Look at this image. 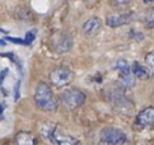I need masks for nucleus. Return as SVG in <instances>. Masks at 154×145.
I'll return each instance as SVG.
<instances>
[{
    "instance_id": "1",
    "label": "nucleus",
    "mask_w": 154,
    "mask_h": 145,
    "mask_svg": "<svg viewBox=\"0 0 154 145\" xmlns=\"http://www.w3.org/2000/svg\"><path fill=\"white\" fill-rule=\"evenodd\" d=\"M35 102L38 108L46 112H54L57 108V101L51 87L43 82L38 83L35 89Z\"/></svg>"
},
{
    "instance_id": "2",
    "label": "nucleus",
    "mask_w": 154,
    "mask_h": 145,
    "mask_svg": "<svg viewBox=\"0 0 154 145\" xmlns=\"http://www.w3.org/2000/svg\"><path fill=\"white\" fill-rule=\"evenodd\" d=\"M41 134L54 145H78L79 141L74 136L63 132L57 126L51 124L41 125Z\"/></svg>"
},
{
    "instance_id": "3",
    "label": "nucleus",
    "mask_w": 154,
    "mask_h": 145,
    "mask_svg": "<svg viewBox=\"0 0 154 145\" xmlns=\"http://www.w3.org/2000/svg\"><path fill=\"white\" fill-rule=\"evenodd\" d=\"M60 98H61L63 103L66 106L69 110L78 108L85 102V94L82 91H79V89H76V88L65 89V91L61 93Z\"/></svg>"
},
{
    "instance_id": "4",
    "label": "nucleus",
    "mask_w": 154,
    "mask_h": 145,
    "mask_svg": "<svg viewBox=\"0 0 154 145\" xmlns=\"http://www.w3.org/2000/svg\"><path fill=\"white\" fill-rule=\"evenodd\" d=\"M74 78V74L69 68L66 66H57L51 70L50 72V82L52 83V85L61 88L69 85L71 80Z\"/></svg>"
},
{
    "instance_id": "5",
    "label": "nucleus",
    "mask_w": 154,
    "mask_h": 145,
    "mask_svg": "<svg viewBox=\"0 0 154 145\" xmlns=\"http://www.w3.org/2000/svg\"><path fill=\"white\" fill-rule=\"evenodd\" d=\"M126 140V134L117 127H104L101 131V141L104 145H124Z\"/></svg>"
},
{
    "instance_id": "6",
    "label": "nucleus",
    "mask_w": 154,
    "mask_h": 145,
    "mask_svg": "<svg viewBox=\"0 0 154 145\" xmlns=\"http://www.w3.org/2000/svg\"><path fill=\"white\" fill-rule=\"evenodd\" d=\"M115 69L119 71V78H120V82L124 87H131L134 85V75H133V71H131V66L129 65V63L124 59H120L116 61V64L113 66Z\"/></svg>"
},
{
    "instance_id": "7",
    "label": "nucleus",
    "mask_w": 154,
    "mask_h": 145,
    "mask_svg": "<svg viewBox=\"0 0 154 145\" xmlns=\"http://www.w3.org/2000/svg\"><path fill=\"white\" fill-rule=\"evenodd\" d=\"M71 45H73V40L71 37L66 33H57L52 37V47L57 54H64L68 52L71 48Z\"/></svg>"
},
{
    "instance_id": "8",
    "label": "nucleus",
    "mask_w": 154,
    "mask_h": 145,
    "mask_svg": "<svg viewBox=\"0 0 154 145\" xmlns=\"http://www.w3.org/2000/svg\"><path fill=\"white\" fill-rule=\"evenodd\" d=\"M131 19V14L129 13H113L107 14L106 17V24L111 28H117L120 26L128 24Z\"/></svg>"
},
{
    "instance_id": "9",
    "label": "nucleus",
    "mask_w": 154,
    "mask_h": 145,
    "mask_svg": "<svg viewBox=\"0 0 154 145\" xmlns=\"http://www.w3.org/2000/svg\"><path fill=\"white\" fill-rule=\"evenodd\" d=\"M136 124L141 127H149L154 125V107H146L136 116Z\"/></svg>"
},
{
    "instance_id": "10",
    "label": "nucleus",
    "mask_w": 154,
    "mask_h": 145,
    "mask_svg": "<svg viewBox=\"0 0 154 145\" xmlns=\"http://www.w3.org/2000/svg\"><path fill=\"white\" fill-rule=\"evenodd\" d=\"M102 27V22L100 18L97 17H92V18L87 19L83 24V32L85 33L87 36H94L100 32Z\"/></svg>"
},
{
    "instance_id": "11",
    "label": "nucleus",
    "mask_w": 154,
    "mask_h": 145,
    "mask_svg": "<svg viewBox=\"0 0 154 145\" xmlns=\"http://www.w3.org/2000/svg\"><path fill=\"white\" fill-rule=\"evenodd\" d=\"M37 139L35 135L27 131H19L15 135V145H36Z\"/></svg>"
},
{
    "instance_id": "12",
    "label": "nucleus",
    "mask_w": 154,
    "mask_h": 145,
    "mask_svg": "<svg viewBox=\"0 0 154 145\" xmlns=\"http://www.w3.org/2000/svg\"><path fill=\"white\" fill-rule=\"evenodd\" d=\"M131 71H133V75L140 80H146V79H149V76H150L148 69L144 65H141L139 61H134L133 66H131Z\"/></svg>"
},
{
    "instance_id": "13",
    "label": "nucleus",
    "mask_w": 154,
    "mask_h": 145,
    "mask_svg": "<svg viewBox=\"0 0 154 145\" xmlns=\"http://www.w3.org/2000/svg\"><path fill=\"white\" fill-rule=\"evenodd\" d=\"M15 15H17V18L18 19H22V20H26V22H28L31 19V10L24 7V5H19V7L15 9Z\"/></svg>"
},
{
    "instance_id": "14",
    "label": "nucleus",
    "mask_w": 154,
    "mask_h": 145,
    "mask_svg": "<svg viewBox=\"0 0 154 145\" xmlns=\"http://www.w3.org/2000/svg\"><path fill=\"white\" fill-rule=\"evenodd\" d=\"M145 63H146L148 66H149L150 71L154 74V51H150V52L146 54V56H145Z\"/></svg>"
},
{
    "instance_id": "15",
    "label": "nucleus",
    "mask_w": 154,
    "mask_h": 145,
    "mask_svg": "<svg viewBox=\"0 0 154 145\" xmlns=\"http://www.w3.org/2000/svg\"><path fill=\"white\" fill-rule=\"evenodd\" d=\"M131 3V0H111V5L115 8H125Z\"/></svg>"
},
{
    "instance_id": "16",
    "label": "nucleus",
    "mask_w": 154,
    "mask_h": 145,
    "mask_svg": "<svg viewBox=\"0 0 154 145\" xmlns=\"http://www.w3.org/2000/svg\"><path fill=\"white\" fill-rule=\"evenodd\" d=\"M146 26L149 28H153L154 27V7L149 10V13L146 15Z\"/></svg>"
},
{
    "instance_id": "17",
    "label": "nucleus",
    "mask_w": 154,
    "mask_h": 145,
    "mask_svg": "<svg viewBox=\"0 0 154 145\" xmlns=\"http://www.w3.org/2000/svg\"><path fill=\"white\" fill-rule=\"evenodd\" d=\"M35 36H36V31H29L27 33V37H26V43H31L32 41L35 40Z\"/></svg>"
},
{
    "instance_id": "18",
    "label": "nucleus",
    "mask_w": 154,
    "mask_h": 145,
    "mask_svg": "<svg viewBox=\"0 0 154 145\" xmlns=\"http://www.w3.org/2000/svg\"><path fill=\"white\" fill-rule=\"evenodd\" d=\"M5 107H7L5 102H0V121L4 119V111H5Z\"/></svg>"
},
{
    "instance_id": "19",
    "label": "nucleus",
    "mask_w": 154,
    "mask_h": 145,
    "mask_svg": "<svg viewBox=\"0 0 154 145\" xmlns=\"http://www.w3.org/2000/svg\"><path fill=\"white\" fill-rule=\"evenodd\" d=\"M143 2H144L145 4H149V3H152V2H153V0H143Z\"/></svg>"
},
{
    "instance_id": "20",
    "label": "nucleus",
    "mask_w": 154,
    "mask_h": 145,
    "mask_svg": "<svg viewBox=\"0 0 154 145\" xmlns=\"http://www.w3.org/2000/svg\"><path fill=\"white\" fill-rule=\"evenodd\" d=\"M0 45H3V46H4V45H5V42H4L3 40H0Z\"/></svg>"
},
{
    "instance_id": "21",
    "label": "nucleus",
    "mask_w": 154,
    "mask_h": 145,
    "mask_svg": "<svg viewBox=\"0 0 154 145\" xmlns=\"http://www.w3.org/2000/svg\"><path fill=\"white\" fill-rule=\"evenodd\" d=\"M4 145H10V144H9V143H7V144H4Z\"/></svg>"
}]
</instances>
